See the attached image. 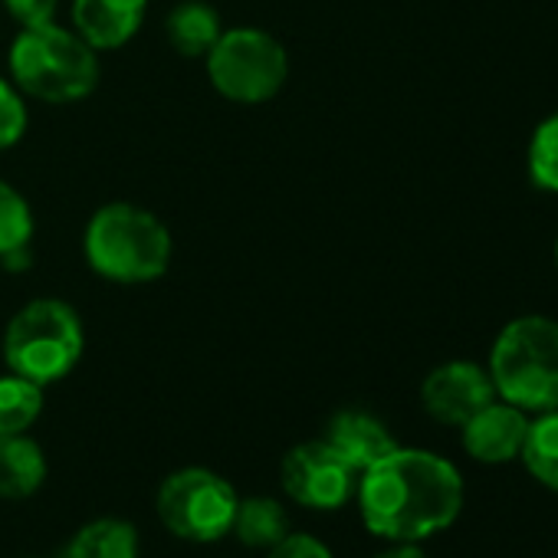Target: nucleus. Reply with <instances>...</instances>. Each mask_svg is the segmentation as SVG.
I'll return each mask as SVG.
<instances>
[{"label": "nucleus", "mask_w": 558, "mask_h": 558, "mask_svg": "<svg viewBox=\"0 0 558 558\" xmlns=\"http://www.w3.org/2000/svg\"><path fill=\"white\" fill-rule=\"evenodd\" d=\"M359 509L372 535L388 542H421L457 522L463 509V476L430 450L395 447L359 476Z\"/></svg>", "instance_id": "f257e3e1"}, {"label": "nucleus", "mask_w": 558, "mask_h": 558, "mask_svg": "<svg viewBox=\"0 0 558 558\" xmlns=\"http://www.w3.org/2000/svg\"><path fill=\"white\" fill-rule=\"evenodd\" d=\"M83 250L102 279L135 287L165 276L171 263V233L151 210L116 201L89 217Z\"/></svg>", "instance_id": "f03ea898"}, {"label": "nucleus", "mask_w": 558, "mask_h": 558, "mask_svg": "<svg viewBox=\"0 0 558 558\" xmlns=\"http://www.w3.org/2000/svg\"><path fill=\"white\" fill-rule=\"evenodd\" d=\"M11 76L21 93L66 106L99 86V57L76 31L50 21L21 31L11 47Z\"/></svg>", "instance_id": "7ed1b4c3"}, {"label": "nucleus", "mask_w": 558, "mask_h": 558, "mask_svg": "<svg viewBox=\"0 0 558 558\" xmlns=\"http://www.w3.org/2000/svg\"><path fill=\"white\" fill-rule=\"evenodd\" d=\"M489 378L496 398L522 411L558 408V323L548 316L512 319L493 342Z\"/></svg>", "instance_id": "20e7f679"}, {"label": "nucleus", "mask_w": 558, "mask_h": 558, "mask_svg": "<svg viewBox=\"0 0 558 558\" xmlns=\"http://www.w3.org/2000/svg\"><path fill=\"white\" fill-rule=\"evenodd\" d=\"M86 349L83 319L63 300L27 303L4 332V362L14 375L37 385H53L66 378Z\"/></svg>", "instance_id": "39448f33"}, {"label": "nucleus", "mask_w": 558, "mask_h": 558, "mask_svg": "<svg viewBox=\"0 0 558 558\" xmlns=\"http://www.w3.org/2000/svg\"><path fill=\"white\" fill-rule=\"evenodd\" d=\"M210 86L240 106H259L283 89L290 76L287 50L272 34L256 27L223 31L204 57Z\"/></svg>", "instance_id": "423d86ee"}, {"label": "nucleus", "mask_w": 558, "mask_h": 558, "mask_svg": "<svg viewBox=\"0 0 558 558\" xmlns=\"http://www.w3.org/2000/svg\"><path fill=\"white\" fill-rule=\"evenodd\" d=\"M233 486L204 466H187L171 473L158 486V519L171 535L184 542H217L230 532L236 515Z\"/></svg>", "instance_id": "0eeeda50"}, {"label": "nucleus", "mask_w": 558, "mask_h": 558, "mask_svg": "<svg viewBox=\"0 0 558 558\" xmlns=\"http://www.w3.org/2000/svg\"><path fill=\"white\" fill-rule=\"evenodd\" d=\"M279 480L287 496L306 509H342L359 489V473L326 440L296 444L283 457Z\"/></svg>", "instance_id": "6e6552de"}, {"label": "nucleus", "mask_w": 558, "mask_h": 558, "mask_svg": "<svg viewBox=\"0 0 558 558\" xmlns=\"http://www.w3.org/2000/svg\"><path fill=\"white\" fill-rule=\"evenodd\" d=\"M493 398H496L493 378L476 362H447V365H437L424 378V385H421L424 411L434 421L450 424V427L466 424Z\"/></svg>", "instance_id": "1a4fd4ad"}, {"label": "nucleus", "mask_w": 558, "mask_h": 558, "mask_svg": "<svg viewBox=\"0 0 558 558\" xmlns=\"http://www.w3.org/2000/svg\"><path fill=\"white\" fill-rule=\"evenodd\" d=\"M460 430H463V450L473 460H480V463H509V460H515L522 453L529 417H525L522 408L493 398L466 424H460Z\"/></svg>", "instance_id": "9d476101"}, {"label": "nucleus", "mask_w": 558, "mask_h": 558, "mask_svg": "<svg viewBox=\"0 0 558 558\" xmlns=\"http://www.w3.org/2000/svg\"><path fill=\"white\" fill-rule=\"evenodd\" d=\"M148 0H73V27L99 53L125 47L145 24Z\"/></svg>", "instance_id": "9b49d317"}, {"label": "nucleus", "mask_w": 558, "mask_h": 558, "mask_svg": "<svg viewBox=\"0 0 558 558\" xmlns=\"http://www.w3.org/2000/svg\"><path fill=\"white\" fill-rule=\"evenodd\" d=\"M326 444H329V447H332L359 476L398 447V440L391 437V430H388L378 417H372L368 411H339V414L329 421Z\"/></svg>", "instance_id": "f8f14e48"}, {"label": "nucleus", "mask_w": 558, "mask_h": 558, "mask_svg": "<svg viewBox=\"0 0 558 558\" xmlns=\"http://www.w3.org/2000/svg\"><path fill=\"white\" fill-rule=\"evenodd\" d=\"M47 480V457L24 434H0V499H27Z\"/></svg>", "instance_id": "ddd939ff"}, {"label": "nucleus", "mask_w": 558, "mask_h": 558, "mask_svg": "<svg viewBox=\"0 0 558 558\" xmlns=\"http://www.w3.org/2000/svg\"><path fill=\"white\" fill-rule=\"evenodd\" d=\"M165 34L178 57L204 60L210 53V47L220 40L223 27H220V14L210 4H204V0H181V4L168 14Z\"/></svg>", "instance_id": "4468645a"}, {"label": "nucleus", "mask_w": 558, "mask_h": 558, "mask_svg": "<svg viewBox=\"0 0 558 558\" xmlns=\"http://www.w3.org/2000/svg\"><path fill=\"white\" fill-rule=\"evenodd\" d=\"M63 558H138V532L116 515L93 519L66 542Z\"/></svg>", "instance_id": "2eb2a0df"}, {"label": "nucleus", "mask_w": 558, "mask_h": 558, "mask_svg": "<svg viewBox=\"0 0 558 558\" xmlns=\"http://www.w3.org/2000/svg\"><path fill=\"white\" fill-rule=\"evenodd\" d=\"M230 532L246 545V548H263L269 551L290 535V515L269 496H250L236 502V515Z\"/></svg>", "instance_id": "dca6fc26"}, {"label": "nucleus", "mask_w": 558, "mask_h": 558, "mask_svg": "<svg viewBox=\"0 0 558 558\" xmlns=\"http://www.w3.org/2000/svg\"><path fill=\"white\" fill-rule=\"evenodd\" d=\"M522 463L525 470L548 489L558 493V408L542 411L535 421H529L525 444H522Z\"/></svg>", "instance_id": "f3484780"}, {"label": "nucleus", "mask_w": 558, "mask_h": 558, "mask_svg": "<svg viewBox=\"0 0 558 558\" xmlns=\"http://www.w3.org/2000/svg\"><path fill=\"white\" fill-rule=\"evenodd\" d=\"M44 411V385L4 375L0 378V434H27Z\"/></svg>", "instance_id": "a211bd4d"}, {"label": "nucleus", "mask_w": 558, "mask_h": 558, "mask_svg": "<svg viewBox=\"0 0 558 558\" xmlns=\"http://www.w3.org/2000/svg\"><path fill=\"white\" fill-rule=\"evenodd\" d=\"M31 236H34V210L27 197L0 178V259L27 253Z\"/></svg>", "instance_id": "6ab92c4d"}, {"label": "nucleus", "mask_w": 558, "mask_h": 558, "mask_svg": "<svg viewBox=\"0 0 558 558\" xmlns=\"http://www.w3.org/2000/svg\"><path fill=\"white\" fill-rule=\"evenodd\" d=\"M529 178L535 187L558 194V112L538 122L529 142Z\"/></svg>", "instance_id": "aec40b11"}, {"label": "nucleus", "mask_w": 558, "mask_h": 558, "mask_svg": "<svg viewBox=\"0 0 558 558\" xmlns=\"http://www.w3.org/2000/svg\"><path fill=\"white\" fill-rule=\"evenodd\" d=\"M27 132V106L17 86L0 80V151L17 145Z\"/></svg>", "instance_id": "412c9836"}, {"label": "nucleus", "mask_w": 558, "mask_h": 558, "mask_svg": "<svg viewBox=\"0 0 558 558\" xmlns=\"http://www.w3.org/2000/svg\"><path fill=\"white\" fill-rule=\"evenodd\" d=\"M266 558H336L329 551L326 542H319L316 535H306V532H290L279 545H272L266 551Z\"/></svg>", "instance_id": "4be33fe9"}, {"label": "nucleus", "mask_w": 558, "mask_h": 558, "mask_svg": "<svg viewBox=\"0 0 558 558\" xmlns=\"http://www.w3.org/2000/svg\"><path fill=\"white\" fill-rule=\"evenodd\" d=\"M4 4L21 27H40L57 17L60 0H4Z\"/></svg>", "instance_id": "5701e85b"}, {"label": "nucleus", "mask_w": 558, "mask_h": 558, "mask_svg": "<svg viewBox=\"0 0 558 558\" xmlns=\"http://www.w3.org/2000/svg\"><path fill=\"white\" fill-rule=\"evenodd\" d=\"M378 558H430V555H427V551H421L414 542H398L395 548L381 551Z\"/></svg>", "instance_id": "b1692460"}, {"label": "nucleus", "mask_w": 558, "mask_h": 558, "mask_svg": "<svg viewBox=\"0 0 558 558\" xmlns=\"http://www.w3.org/2000/svg\"><path fill=\"white\" fill-rule=\"evenodd\" d=\"M555 266H558V243H555Z\"/></svg>", "instance_id": "393cba45"}]
</instances>
